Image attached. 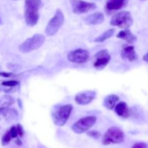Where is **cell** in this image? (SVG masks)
I'll list each match as a JSON object with an SVG mask.
<instances>
[{
    "mask_svg": "<svg viewBox=\"0 0 148 148\" xmlns=\"http://www.w3.org/2000/svg\"><path fill=\"white\" fill-rule=\"evenodd\" d=\"M0 23H1V21H0Z\"/></svg>",
    "mask_w": 148,
    "mask_h": 148,
    "instance_id": "30",
    "label": "cell"
},
{
    "mask_svg": "<svg viewBox=\"0 0 148 148\" xmlns=\"http://www.w3.org/2000/svg\"><path fill=\"white\" fill-rule=\"evenodd\" d=\"M17 132H18V135L20 137H23V134H24V130H23V127H22L20 124H17Z\"/></svg>",
    "mask_w": 148,
    "mask_h": 148,
    "instance_id": "26",
    "label": "cell"
},
{
    "mask_svg": "<svg viewBox=\"0 0 148 148\" xmlns=\"http://www.w3.org/2000/svg\"><path fill=\"white\" fill-rule=\"evenodd\" d=\"M124 141V132L116 127H112L108 129L103 137V144L105 145H108L111 144H119Z\"/></svg>",
    "mask_w": 148,
    "mask_h": 148,
    "instance_id": "6",
    "label": "cell"
},
{
    "mask_svg": "<svg viewBox=\"0 0 148 148\" xmlns=\"http://www.w3.org/2000/svg\"><path fill=\"white\" fill-rule=\"evenodd\" d=\"M64 15L59 9L56 10L54 15L49 20L45 29V33L48 36H53L57 33L64 23Z\"/></svg>",
    "mask_w": 148,
    "mask_h": 148,
    "instance_id": "5",
    "label": "cell"
},
{
    "mask_svg": "<svg viewBox=\"0 0 148 148\" xmlns=\"http://www.w3.org/2000/svg\"><path fill=\"white\" fill-rule=\"evenodd\" d=\"M133 22L134 20L130 12L120 11L112 16L110 25L122 29H129L133 25Z\"/></svg>",
    "mask_w": 148,
    "mask_h": 148,
    "instance_id": "4",
    "label": "cell"
},
{
    "mask_svg": "<svg viewBox=\"0 0 148 148\" xmlns=\"http://www.w3.org/2000/svg\"><path fill=\"white\" fill-rule=\"evenodd\" d=\"M141 1H146V0H141Z\"/></svg>",
    "mask_w": 148,
    "mask_h": 148,
    "instance_id": "29",
    "label": "cell"
},
{
    "mask_svg": "<svg viewBox=\"0 0 148 148\" xmlns=\"http://www.w3.org/2000/svg\"><path fill=\"white\" fill-rule=\"evenodd\" d=\"M45 36L42 34L36 33L30 38L26 39L19 46V51L23 53H27L33 51L37 50L41 47L45 42Z\"/></svg>",
    "mask_w": 148,
    "mask_h": 148,
    "instance_id": "3",
    "label": "cell"
},
{
    "mask_svg": "<svg viewBox=\"0 0 148 148\" xmlns=\"http://www.w3.org/2000/svg\"><path fill=\"white\" fill-rule=\"evenodd\" d=\"M97 92L95 90H85L78 92L75 97V103L78 105H89L96 98Z\"/></svg>",
    "mask_w": 148,
    "mask_h": 148,
    "instance_id": "11",
    "label": "cell"
},
{
    "mask_svg": "<svg viewBox=\"0 0 148 148\" xmlns=\"http://www.w3.org/2000/svg\"><path fill=\"white\" fill-rule=\"evenodd\" d=\"M18 116V113L14 108H2L0 107V120L7 119L13 120L15 119Z\"/></svg>",
    "mask_w": 148,
    "mask_h": 148,
    "instance_id": "17",
    "label": "cell"
},
{
    "mask_svg": "<svg viewBox=\"0 0 148 148\" xmlns=\"http://www.w3.org/2000/svg\"><path fill=\"white\" fill-rule=\"evenodd\" d=\"M147 145L145 143H135L132 148H147Z\"/></svg>",
    "mask_w": 148,
    "mask_h": 148,
    "instance_id": "25",
    "label": "cell"
},
{
    "mask_svg": "<svg viewBox=\"0 0 148 148\" xmlns=\"http://www.w3.org/2000/svg\"><path fill=\"white\" fill-rule=\"evenodd\" d=\"M115 33V29L114 28H109L108 30H106L105 32L102 33L101 35H100L98 37L95 38V39L94 40V41L95 43H102V42L105 41V40H108L110 38L112 37L113 36Z\"/></svg>",
    "mask_w": 148,
    "mask_h": 148,
    "instance_id": "19",
    "label": "cell"
},
{
    "mask_svg": "<svg viewBox=\"0 0 148 148\" xmlns=\"http://www.w3.org/2000/svg\"><path fill=\"white\" fill-rule=\"evenodd\" d=\"M12 75V73H10V72H0V76L3 77H10Z\"/></svg>",
    "mask_w": 148,
    "mask_h": 148,
    "instance_id": "27",
    "label": "cell"
},
{
    "mask_svg": "<svg viewBox=\"0 0 148 148\" xmlns=\"http://www.w3.org/2000/svg\"><path fill=\"white\" fill-rule=\"evenodd\" d=\"M43 7L41 0L25 1V20L29 27H34L39 20V10Z\"/></svg>",
    "mask_w": 148,
    "mask_h": 148,
    "instance_id": "1",
    "label": "cell"
},
{
    "mask_svg": "<svg viewBox=\"0 0 148 148\" xmlns=\"http://www.w3.org/2000/svg\"><path fill=\"white\" fill-rule=\"evenodd\" d=\"M116 38L125 40L129 44L132 45L137 40V36L132 33L130 29H124L116 35Z\"/></svg>",
    "mask_w": 148,
    "mask_h": 148,
    "instance_id": "16",
    "label": "cell"
},
{
    "mask_svg": "<svg viewBox=\"0 0 148 148\" xmlns=\"http://www.w3.org/2000/svg\"><path fill=\"white\" fill-rule=\"evenodd\" d=\"M12 137L11 134H10V131L7 132L4 134V136H3V137H2V140H1L2 144L4 145H7L9 143H10V140H12Z\"/></svg>",
    "mask_w": 148,
    "mask_h": 148,
    "instance_id": "22",
    "label": "cell"
},
{
    "mask_svg": "<svg viewBox=\"0 0 148 148\" xmlns=\"http://www.w3.org/2000/svg\"><path fill=\"white\" fill-rule=\"evenodd\" d=\"M111 55L108 50L103 49L94 55L93 66L97 70H103L111 61Z\"/></svg>",
    "mask_w": 148,
    "mask_h": 148,
    "instance_id": "10",
    "label": "cell"
},
{
    "mask_svg": "<svg viewBox=\"0 0 148 148\" xmlns=\"http://www.w3.org/2000/svg\"><path fill=\"white\" fill-rule=\"evenodd\" d=\"M87 134H88L89 137H92V138H94V139H99L100 137H101V133H100L99 132L95 131V130L88 132Z\"/></svg>",
    "mask_w": 148,
    "mask_h": 148,
    "instance_id": "23",
    "label": "cell"
},
{
    "mask_svg": "<svg viewBox=\"0 0 148 148\" xmlns=\"http://www.w3.org/2000/svg\"><path fill=\"white\" fill-rule=\"evenodd\" d=\"M114 111L117 116L123 119H127L131 115V111L127 103L124 101L118 103L114 108Z\"/></svg>",
    "mask_w": 148,
    "mask_h": 148,
    "instance_id": "14",
    "label": "cell"
},
{
    "mask_svg": "<svg viewBox=\"0 0 148 148\" xmlns=\"http://www.w3.org/2000/svg\"><path fill=\"white\" fill-rule=\"evenodd\" d=\"M72 12L76 14H82L95 10L97 5L93 2H88L83 0H70Z\"/></svg>",
    "mask_w": 148,
    "mask_h": 148,
    "instance_id": "8",
    "label": "cell"
},
{
    "mask_svg": "<svg viewBox=\"0 0 148 148\" xmlns=\"http://www.w3.org/2000/svg\"><path fill=\"white\" fill-rule=\"evenodd\" d=\"M14 99L9 95H4L0 97V107L7 108L14 104Z\"/></svg>",
    "mask_w": 148,
    "mask_h": 148,
    "instance_id": "20",
    "label": "cell"
},
{
    "mask_svg": "<svg viewBox=\"0 0 148 148\" xmlns=\"http://www.w3.org/2000/svg\"><path fill=\"white\" fill-rule=\"evenodd\" d=\"M89 58V51L83 49H77L71 51L67 55V59L69 62L78 64H82L87 62Z\"/></svg>",
    "mask_w": 148,
    "mask_h": 148,
    "instance_id": "9",
    "label": "cell"
},
{
    "mask_svg": "<svg viewBox=\"0 0 148 148\" xmlns=\"http://www.w3.org/2000/svg\"><path fill=\"white\" fill-rule=\"evenodd\" d=\"M10 133L11 134L12 137V138H16V137L18 136V132H17V127H12L10 130Z\"/></svg>",
    "mask_w": 148,
    "mask_h": 148,
    "instance_id": "24",
    "label": "cell"
},
{
    "mask_svg": "<svg viewBox=\"0 0 148 148\" xmlns=\"http://www.w3.org/2000/svg\"><path fill=\"white\" fill-rule=\"evenodd\" d=\"M97 117L95 116H88L81 118L72 127V130L76 134H82L92 128L96 123Z\"/></svg>",
    "mask_w": 148,
    "mask_h": 148,
    "instance_id": "7",
    "label": "cell"
},
{
    "mask_svg": "<svg viewBox=\"0 0 148 148\" xmlns=\"http://www.w3.org/2000/svg\"><path fill=\"white\" fill-rule=\"evenodd\" d=\"M73 111V106L71 104L57 105L53 107L51 111V118L53 124L57 127H63L70 117Z\"/></svg>",
    "mask_w": 148,
    "mask_h": 148,
    "instance_id": "2",
    "label": "cell"
},
{
    "mask_svg": "<svg viewBox=\"0 0 148 148\" xmlns=\"http://www.w3.org/2000/svg\"><path fill=\"white\" fill-rule=\"evenodd\" d=\"M105 17L104 14L102 12H94L92 14L88 15L86 18H85V24L89 25H96L102 24L104 22Z\"/></svg>",
    "mask_w": 148,
    "mask_h": 148,
    "instance_id": "15",
    "label": "cell"
},
{
    "mask_svg": "<svg viewBox=\"0 0 148 148\" xmlns=\"http://www.w3.org/2000/svg\"><path fill=\"white\" fill-rule=\"evenodd\" d=\"M20 82L16 80H9V81H4V82H1V85L4 87H7V88H14V87L19 85Z\"/></svg>",
    "mask_w": 148,
    "mask_h": 148,
    "instance_id": "21",
    "label": "cell"
},
{
    "mask_svg": "<svg viewBox=\"0 0 148 148\" xmlns=\"http://www.w3.org/2000/svg\"><path fill=\"white\" fill-rule=\"evenodd\" d=\"M143 60L145 61L146 62H147V63H148V52L147 53H146L145 55L144 56H143Z\"/></svg>",
    "mask_w": 148,
    "mask_h": 148,
    "instance_id": "28",
    "label": "cell"
},
{
    "mask_svg": "<svg viewBox=\"0 0 148 148\" xmlns=\"http://www.w3.org/2000/svg\"><path fill=\"white\" fill-rule=\"evenodd\" d=\"M128 0H106L105 10L107 14L118 11L127 5Z\"/></svg>",
    "mask_w": 148,
    "mask_h": 148,
    "instance_id": "12",
    "label": "cell"
},
{
    "mask_svg": "<svg viewBox=\"0 0 148 148\" xmlns=\"http://www.w3.org/2000/svg\"><path fill=\"white\" fill-rule=\"evenodd\" d=\"M121 56L124 60L133 62L138 58L135 49L133 45H124L122 46V50L121 51Z\"/></svg>",
    "mask_w": 148,
    "mask_h": 148,
    "instance_id": "13",
    "label": "cell"
},
{
    "mask_svg": "<svg viewBox=\"0 0 148 148\" xmlns=\"http://www.w3.org/2000/svg\"><path fill=\"white\" fill-rule=\"evenodd\" d=\"M119 101V97L115 94H110L105 97L103 101V106L108 110H113Z\"/></svg>",
    "mask_w": 148,
    "mask_h": 148,
    "instance_id": "18",
    "label": "cell"
}]
</instances>
